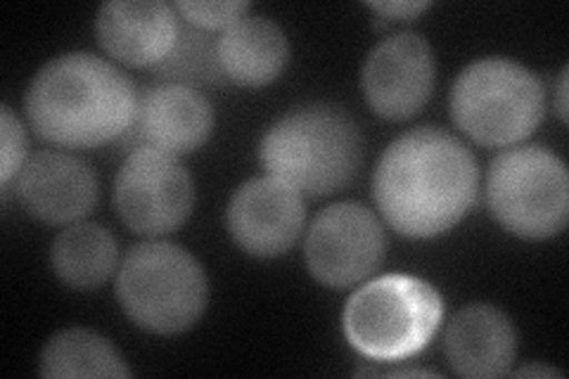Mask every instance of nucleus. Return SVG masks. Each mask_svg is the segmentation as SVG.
I'll list each match as a JSON object with an SVG mask.
<instances>
[{
	"label": "nucleus",
	"instance_id": "1",
	"mask_svg": "<svg viewBox=\"0 0 569 379\" xmlns=\"http://www.w3.org/2000/svg\"><path fill=\"white\" fill-rule=\"evenodd\" d=\"M477 186L472 152L435 126L391 142L372 176L380 213L406 238H437L451 230L470 211Z\"/></svg>",
	"mask_w": 569,
	"mask_h": 379
},
{
	"label": "nucleus",
	"instance_id": "2",
	"mask_svg": "<svg viewBox=\"0 0 569 379\" xmlns=\"http://www.w3.org/2000/svg\"><path fill=\"white\" fill-rule=\"evenodd\" d=\"M138 93L129 77L91 52L50 60L27 93L31 129L60 148H100L131 126Z\"/></svg>",
	"mask_w": 569,
	"mask_h": 379
},
{
	"label": "nucleus",
	"instance_id": "3",
	"mask_svg": "<svg viewBox=\"0 0 569 379\" xmlns=\"http://www.w3.org/2000/svg\"><path fill=\"white\" fill-rule=\"evenodd\" d=\"M363 157L353 119L335 104H305L263 133L261 167L299 195L323 197L349 186Z\"/></svg>",
	"mask_w": 569,
	"mask_h": 379
},
{
	"label": "nucleus",
	"instance_id": "4",
	"mask_svg": "<svg viewBox=\"0 0 569 379\" xmlns=\"http://www.w3.org/2000/svg\"><path fill=\"white\" fill-rule=\"evenodd\" d=\"M207 276L190 251L171 242H140L123 257L117 297L138 328L178 335L192 328L207 309Z\"/></svg>",
	"mask_w": 569,
	"mask_h": 379
},
{
	"label": "nucleus",
	"instance_id": "5",
	"mask_svg": "<svg viewBox=\"0 0 569 379\" xmlns=\"http://www.w3.org/2000/svg\"><path fill=\"white\" fill-rule=\"evenodd\" d=\"M443 316L441 295L416 276L391 273L356 290L345 306L349 345L372 360H403L420 353Z\"/></svg>",
	"mask_w": 569,
	"mask_h": 379
},
{
	"label": "nucleus",
	"instance_id": "6",
	"mask_svg": "<svg viewBox=\"0 0 569 379\" xmlns=\"http://www.w3.org/2000/svg\"><path fill=\"white\" fill-rule=\"evenodd\" d=\"M546 112L537 74L506 58L468 64L451 90V117L479 146L506 148L529 138Z\"/></svg>",
	"mask_w": 569,
	"mask_h": 379
},
{
	"label": "nucleus",
	"instance_id": "7",
	"mask_svg": "<svg viewBox=\"0 0 569 379\" xmlns=\"http://www.w3.org/2000/svg\"><path fill=\"white\" fill-rule=\"evenodd\" d=\"M487 202L493 219L520 238H553L569 216L565 161L541 146L501 152L489 167Z\"/></svg>",
	"mask_w": 569,
	"mask_h": 379
},
{
	"label": "nucleus",
	"instance_id": "8",
	"mask_svg": "<svg viewBox=\"0 0 569 379\" xmlns=\"http://www.w3.org/2000/svg\"><path fill=\"white\" fill-rule=\"evenodd\" d=\"M114 205L121 221L140 235L173 232L192 211V178L173 154L136 150L117 173Z\"/></svg>",
	"mask_w": 569,
	"mask_h": 379
},
{
	"label": "nucleus",
	"instance_id": "9",
	"mask_svg": "<svg viewBox=\"0 0 569 379\" xmlns=\"http://www.w3.org/2000/svg\"><path fill=\"white\" fill-rule=\"evenodd\" d=\"M387 238L380 219L359 202H340L320 211L307 235L311 276L332 290H347L376 273Z\"/></svg>",
	"mask_w": 569,
	"mask_h": 379
},
{
	"label": "nucleus",
	"instance_id": "10",
	"mask_svg": "<svg viewBox=\"0 0 569 379\" xmlns=\"http://www.w3.org/2000/svg\"><path fill=\"white\" fill-rule=\"evenodd\" d=\"M213 129L211 102L186 83H159L146 88L136 100L131 126L117 142L123 152L157 150L186 154L202 148Z\"/></svg>",
	"mask_w": 569,
	"mask_h": 379
},
{
	"label": "nucleus",
	"instance_id": "11",
	"mask_svg": "<svg viewBox=\"0 0 569 379\" xmlns=\"http://www.w3.org/2000/svg\"><path fill=\"white\" fill-rule=\"evenodd\" d=\"M361 83L372 112L389 121L411 119L432 96L435 56L430 43L413 31L389 36L370 50Z\"/></svg>",
	"mask_w": 569,
	"mask_h": 379
},
{
	"label": "nucleus",
	"instance_id": "12",
	"mask_svg": "<svg viewBox=\"0 0 569 379\" xmlns=\"http://www.w3.org/2000/svg\"><path fill=\"white\" fill-rule=\"evenodd\" d=\"M301 195L273 176L247 180L228 205V230L247 255L271 259L292 249L305 228Z\"/></svg>",
	"mask_w": 569,
	"mask_h": 379
},
{
	"label": "nucleus",
	"instance_id": "13",
	"mask_svg": "<svg viewBox=\"0 0 569 379\" xmlns=\"http://www.w3.org/2000/svg\"><path fill=\"white\" fill-rule=\"evenodd\" d=\"M17 195L33 219L71 226L96 209L98 178L77 154L43 150L31 154L17 173Z\"/></svg>",
	"mask_w": 569,
	"mask_h": 379
},
{
	"label": "nucleus",
	"instance_id": "14",
	"mask_svg": "<svg viewBox=\"0 0 569 379\" xmlns=\"http://www.w3.org/2000/svg\"><path fill=\"white\" fill-rule=\"evenodd\" d=\"M98 39L110 56L131 67L162 64L178 43V12L164 0H112L98 12Z\"/></svg>",
	"mask_w": 569,
	"mask_h": 379
},
{
	"label": "nucleus",
	"instance_id": "15",
	"mask_svg": "<svg viewBox=\"0 0 569 379\" xmlns=\"http://www.w3.org/2000/svg\"><path fill=\"white\" fill-rule=\"evenodd\" d=\"M449 366L470 379H493L510 372L518 353V332L512 320L489 303L466 306L443 337Z\"/></svg>",
	"mask_w": 569,
	"mask_h": 379
},
{
	"label": "nucleus",
	"instance_id": "16",
	"mask_svg": "<svg viewBox=\"0 0 569 379\" xmlns=\"http://www.w3.org/2000/svg\"><path fill=\"white\" fill-rule=\"evenodd\" d=\"M217 56L223 77L257 88L280 77L290 58V43L284 31L266 17H240L221 31Z\"/></svg>",
	"mask_w": 569,
	"mask_h": 379
},
{
	"label": "nucleus",
	"instance_id": "17",
	"mask_svg": "<svg viewBox=\"0 0 569 379\" xmlns=\"http://www.w3.org/2000/svg\"><path fill=\"white\" fill-rule=\"evenodd\" d=\"M119 259L114 235L98 223H71L50 251L52 270L71 290H96L112 278Z\"/></svg>",
	"mask_w": 569,
	"mask_h": 379
},
{
	"label": "nucleus",
	"instance_id": "18",
	"mask_svg": "<svg viewBox=\"0 0 569 379\" xmlns=\"http://www.w3.org/2000/svg\"><path fill=\"white\" fill-rule=\"evenodd\" d=\"M43 377H131V368L110 339L71 328L50 337L41 353Z\"/></svg>",
	"mask_w": 569,
	"mask_h": 379
},
{
	"label": "nucleus",
	"instance_id": "19",
	"mask_svg": "<svg viewBox=\"0 0 569 379\" xmlns=\"http://www.w3.org/2000/svg\"><path fill=\"white\" fill-rule=\"evenodd\" d=\"M154 69L162 71V74H171L173 79H178L176 83L186 86H190V81L217 83L219 77H223L217 46H211L204 36L194 29H181V36H178V43L171 56Z\"/></svg>",
	"mask_w": 569,
	"mask_h": 379
},
{
	"label": "nucleus",
	"instance_id": "20",
	"mask_svg": "<svg viewBox=\"0 0 569 379\" xmlns=\"http://www.w3.org/2000/svg\"><path fill=\"white\" fill-rule=\"evenodd\" d=\"M183 20L200 31H217L236 24L242 12H247V3L238 0H178L173 6Z\"/></svg>",
	"mask_w": 569,
	"mask_h": 379
},
{
	"label": "nucleus",
	"instance_id": "21",
	"mask_svg": "<svg viewBox=\"0 0 569 379\" xmlns=\"http://www.w3.org/2000/svg\"><path fill=\"white\" fill-rule=\"evenodd\" d=\"M0 136H3V167H0V183L8 186L12 176L22 171L27 164V148L29 140L24 126L14 117L10 107L0 110Z\"/></svg>",
	"mask_w": 569,
	"mask_h": 379
},
{
	"label": "nucleus",
	"instance_id": "22",
	"mask_svg": "<svg viewBox=\"0 0 569 379\" xmlns=\"http://www.w3.org/2000/svg\"><path fill=\"white\" fill-rule=\"evenodd\" d=\"M368 8L372 12H378L380 17H385V20H413V17H418L420 12H425L427 8H430V3H425V0H420V3H411V0H395V3H368Z\"/></svg>",
	"mask_w": 569,
	"mask_h": 379
},
{
	"label": "nucleus",
	"instance_id": "23",
	"mask_svg": "<svg viewBox=\"0 0 569 379\" xmlns=\"http://www.w3.org/2000/svg\"><path fill=\"white\" fill-rule=\"evenodd\" d=\"M556 110L562 121H567V69H562L560 81H558V93H556Z\"/></svg>",
	"mask_w": 569,
	"mask_h": 379
},
{
	"label": "nucleus",
	"instance_id": "24",
	"mask_svg": "<svg viewBox=\"0 0 569 379\" xmlns=\"http://www.w3.org/2000/svg\"><path fill=\"white\" fill-rule=\"evenodd\" d=\"M515 375H518V377H527V375H531V377H560V372H558V370H553V368H546V366L522 368V370H518Z\"/></svg>",
	"mask_w": 569,
	"mask_h": 379
}]
</instances>
